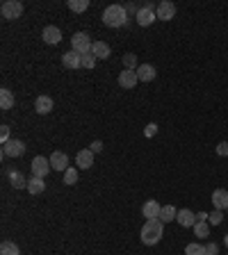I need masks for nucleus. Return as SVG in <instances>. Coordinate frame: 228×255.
Wrapping results in <instances>:
<instances>
[{
	"label": "nucleus",
	"mask_w": 228,
	"mask_h": 255,
	"mask_svg": "<svg viewBox=\"0 0 228 255\" xmlns=\"http://www.w3.org/2000/svg\"><path fill=\"white\" fill-rule=\"evenodd\" d=\"M194 232H196V237H208L210 235V226L205 221H196L194 223Z\"/></svg>",
	"instance_id": "obj_27"
},
{
	"label": "nucleus",
	"mask_w": 228,
	"mask_h": 255,
	"mask_svg": "<svg viewBox=\"0 0 228 255\" xmlns=\"http://www.w3.org/2000/svg\"><path fill=\"white\" fill-rule=\"evenodd\" d=\"M155 12H157V5H153V2H146V5L139 9V12L135 14V19H137V25L139 27H149L153 21L157 19L155 16Z\"/></svg>",
	"instance_id": "obj_4"
},
{
	"label": "nucleus",
	"mask_w": 228,
	"mask_h": 255,
	"mask_svg": "<svg viewBox=\"0 0 228 255\" xmlns=\"http://www.w3.org/2000/svg\"><path fill=\"white\" fill-rule=\"evenodd\" d=\"M27 191L32 194V196H39V194H44L46 191V183H44V178H30L27 180Z\"/></svg>",
	"instance_id": "obj_19"
},
{
	"label": "nucleus",
	"mask_w": 228,
	"mask_h": 255,
	"mask_svg": "<svg viewBox=\"0 0 228 255\" xmlns=\"http://www.w3.org/2000/svg\"><path fill=\"white\" fill-rule=\"evenodd\" d=\"M64 183L66 185H76V183H78V169H66L64 171Z\"/></svg>",
	"instance_id": "obj_28"
},
{
	"label": "nucleus",
	"mask_w": 228,
	"mask_h": 255,
	"mask_svg": "<svg viewBox=\"0 0 228 255\" xmlns=\"http://www.w3.org/2000/svg\"><path fill=\"white\" fill-rule=\"evenodd\" d=\"M155 16H157L160 21H171L174 16H176V5H174L171 0H162V2L157 5Z\"/></svg>",
	"instance_id": "obj_7"
},
{
	"label": "nucleus",
	"mask_w": 228,
	"mask_h": 255,
	"mask_svg": "<svg viewBox=\"0 0 228 255\" xmlns=\"http://www.w3.org/2000/svg\"><path fill=\"white\" fill-rule=\"evenodd\" d=\"M9 125H2V128H0V141H2V144H5V141H9Z\"/></svg>",
	"instance_id": "obj_34"
},
{
	"label": "nucleus",
	"mask_w": 228,
	"mask_h": 255,
	"mask_svg": "<svg viewBox=\"0 0 228 255\" xmlns=\"http://www.w3.org/2000/svg\"><path fill=\"white\" fill-rule=\"evenodd\" d=\"M91 153H101L103 151V141H101V139H96V141H91Z\"/></svg>",
	"instance_id": "obj_35"
},
{
	"label": "nucleus",
	"mask_w": 228,
	"mask_h": 255,
	"mask_svg": "<svg viewBox=\"0 0 228 255\" xmlns=\"http://www.w3.org/2000/svg\"><path fill=\"white\" fill-rule=\"evenodd\" d=\"M224 244H226V246H228V235H226V237H224Z\"/></svg>",
	"instance_id": "obj_38"
},
{
	"label": "nucleus",
	"mask_w": 228,
	"mask_h": 255,
	"mask_svg": "<svg viewBox=\"0 0 228 255\" xmlns=\"http://www.w3.org/2000/svg\"><path fill=\"white\" fill-rule=\"evenodd\" d=\"M87 7H89V0H69V9H71V12H76V14L85 12Z\"/></svg>",
	"instance_id": "obj_26"
},
{
	"label": "nucleus",
	"mask_w": 228,
	"mask_h": 255,
	"mask_svg": "<svg viewBox=\"0 0 228 255\" xmlns=\"http://www.w3.org/2000/svg\"><path fill=\"white\" fill-rule=\"evenodd\" d=\"M176 221L180 223L182 228H194V223H196V214L192 212V209H178Z\"/></svg>",
	"instance_id": "obj_14"
},
{
	"label": "nucleus",
	"mask_w": 228,
	"mask_h": 255,
	"mask_svg": "<svg viewBox=\"0 0 228 255\" xmlns=\"http://www.w3.org/2000/svg\"><path fill=\"white\" fill-rule=\"evenodd\" d=\"M137 78L142 80V82H151V80H155V66H153V64L137 66Z\"/></svg>",
	"instance_id": "obj_17"
},
{
	"label": "nucleus",
	"mask_w": 228,
	"mask_h": 255,
	"mask_svg": "<svg viewBox=\"0 0 228 255\" xmlns=\"http://www.w3.org/2000/svg\"><path fill=\"white\" fill-rule=\"evenodd\" d=\"M205 251H208V255H217V253H219V246L210 242V244H205Z\"/></svg>",
	"instance_id": "obj_36"
},
{
	"label": "nucleus",
	"mask_w": 228,
	"mask_h": 255,
	"mask_svg": "<svg viewBox=\"0 0 228 255\" xmlns=\"http://www.w3.org/2000/svg\"><path fill=\"white\" fill-rule=\"evenodd\" d=\"M94 64H96V57H94L91 52L82 55V69H94Z\"/></svg>",
	"instance_id": "obj_31"
},
{
	"label": "nucleus",
	"mask_w": 228,
	"mask_h": 255,
	"mask_svg": "<svg viewBox=\"0 0 228 255\" xmlns=\"http://www.w3.org/2000/svg\"><path fill=\"white\" fill-rule=\"evenodd\" d=\"M205 219H208V214H205V212H199V214H196V221H205Z\"/></svg>",
	"instance_id": "obj_37"
},
{
	"label": "nucleus",
	"mask_w": 228,
	"mask_h": 255,
	"mask_svg": "<svg viewBox=\"0 0 228 255\" xmlns=\"http://www.w3.org/2000/svg\"><path fill=\"white\" fill-rule=\"evenodd\" d=\"M62 64H64L66 69H82V55L76 50H66L64 55H62Z\"/></svg>",
	"instance_id": "obj_9"
},
{
	"label": "nucleus",
	"mask_w": 228,
	"mask_h": 255,
	"mask_svg": "<svg viewBox=\"0 0 228 255\" xmlns=\"http://www.w3.org/2000/svg\"><path fill=\"white\" fill-rule=\"evenodd\" d=\"M144 135H146V137H155V135H157V125L155 123H149L146 128H144Z\"/></svg>",
	"instance_id": "obj_33"
},
{
	"label": "nucleus",
	"mask_w": 228,
	"mask_h": 255,
	"mask_svg": "<svg viewBox=\"0 0 228 255\" xmlns=\"http://www.w3.org/2000/svg\"><path fill=\"white\" fill-rule=\"evenodd\" d=\"M160 203L157 201H146V203L142 205V214L146 216V219H160Z\"/></svg>",
	"instance_id": "obj_15"
},
{
	"label": "nucleus",
	"mask_w": 228,
	"mask_h": 255,
	"mask_svg": "<svg viewBox=\"0 0 228 255\" xmlns=\"http://www.w3.org/2000/svg\"><path fill=\"white\" fill-rule=\"evenodd\" d=\"M137 82H139V78H137V71H128V69H124V71L119 73V85L124 87V89H132Z\"/></svg>",
	"instance_id": "obj_10"
},
{
	"label": "nucleus",
	"mask_w": 228,
	"mask_h": 255,
	"mask_svg": "<svg viewBox=\"0 0 228 255\" xmlns=\"http://www.w3.org/2000/svg\"><path fill=\"white\" fill-rule=\"evenodd\" d=\"M25 153V144L21 139H9L2 144V157H21Z\"/></svg>",
	"instance_id": "obj_6"
},
{
	"label": "nucleus",
	"mask_w": 228,
	"mask_h": 255,
	"mask_svg": "<svg viewBox=\"0 0 228 255\" xmlns=\"http://www.w3.org/2000/svg\"><path fill=\"white\" fill-rule=\"evenodd\" d=\"M217 155L219 157L228 155V141H219V144H217Z\"/></svg>",
	"instance_id": "obj_32"
},
{
	"label": "nucleus",
	"mask_w": 228,
	"mask_h": 255,
	"mask_svg": "<svg viewBox=\"0 0 228 255\" xmlns=\"http://www.w3.org/2000/svg\"><path fill=\"white\" fill-rule=\"evenodd\" d=\"M162 235H164V223L160 219H146V223L142 226V232H139L142 244H146V246H155L162 239Z\"/></svg>",
	"instance_id": "obj_1"
},
{
	"label": "nucleus",
	"mask_w": 228,
	"mask_h": 255,
	"mask_svg": "<svg viewBox=\"0 0 228 255\" xmlns=\"http://www.w3.org/2000/svg\"><path fill=\"white\" fill-rule=\"evenodd\" d=\"M91 48H94V41H91V37L87 32H76L71 37V50L87 55V52H91Z\"/></svg>",
	"instance_id": "obj_3"
},
{
	"label": "nucleus",
	"mask_w": 228,
	"mask_h": 255,
	"mask_svg": "<svg viewBox=\"0 0 228 255\" xmlns=\"http://www.w3.org/2000/svg\"><path fill=\"white\" fill-rule=\"evenodd\" d=\"M34 112L37 114H51L52 112V98L51 96H39L34 100Z\"/></svg>",
	"instance_id": "obj_16"
},
{
	"label": "nucleus",
	"mask_w": 228,
	"mask_h": 255,
	"mask_svg": "<svg viewBox=\"0 0 228 255\" xmlns=\"http://www.w3.org/2000/svg\"><path fill=\"white\" fill-rule=\"evenodd\" d=\"M14 107V93L9 89H0V110H12Z\"/></svg>",
	"instance_id": "obj_23"
},
{
	"label": "nucleus",
	"mask_w": 228,
	"mask_h": 255,
	"mask_svg": "<svg viewBox=\"0 0 228 255\" xmlns=\"http://www.w3.org/2000/svg\"><path fill=\"white\" fill-rule=\"evenodd\" d=\"M9 183H12L14 189H27V180L21 171H12L9 173Z\"/></svg>",
	"instance_id": "obj_21"
},
{
	"label": "nucleus",
	"mask_w": 228,
	"mask_h": 255,
	"mask_svg": "<svg viewBox=\"0 0 228 255\" xmlns=\"http://www.w3.org/2000/svg\"><path fill=\"white\" fill-rule=\"evenodd\" d=\"M176 216H178V209L174 208V205H164V208L160 209V221H162V223L176 221Z\"/></svg>",
	"instance_id": "obj_22"
},
{
	"label": "nucleus",
	"mask_w": 228,
	"mask_h": 255,
	"mask_svg": "<svg viewBox=\"0 0 228 255\" xmlns=\"http://www.w3.org/2000/svg\"><path fill=\"white\" fill-rule=\"evenodd\" d=\"M51 169H52V166H51V160H46V157H41V155L32 160V176H34V178H44Z\"/></svg>",
	"instance_id": "obj_8"
},
{
	"label": "nucleus",
	"mask_w": 228,
	"mask_h": 255,
	"mask_svg": "<svg viewBox=\"0 0 228 255\" xmlns=\"http://www.w3.org/2000/svg\"><path fill=\"white\" fill-rule=\"evenodd\" d=\"M110 46L105 44V41H94V48H91V55L96 59H107L110 57Z\"/></svg>",
	"instance_id": "obj_20"
},
{
	"label": "nucleus",
	"mask_w": 228,
	"mask_h": 255,
	"mask_svg": "<svg viewBox=\"0 0 228 255\" xmlns=\"http://www.w3.org/2000/svg\"><path fill=\"white\" fill-rule=\"evenodd\" d=\"M0 255H21V251L14 242H2V246H0Z\"/></svg>",
	"instance_id": "obj_25"
},
{
	"label": "nucleus",
	"mask_w": 228,
	"mask_h": 255,
	"mask_svg": "<svg viewBox=\"0 0 228 255\" xmlns=\"http://www.w3.org/2000/svg\"><path fill=\"white\" fill-rule=\"evenodd\" d=\"M212 205H215V209H226L228 208V191L226 189L212 191Z\"/></svg>",
	"instance_id": "obj_18"
},
{
	"label": "nucleus",
	"mask_w": 228,
	"mask_h": 255,
	"mask_svg": "<svg viewBox=\"0 0 228 255\" xmlns=\"http://www.w3.org/2000/svg\"><path fill=\"white\" fill-rule=\"evenodd\" d=\"M185 255H208V251H205V246H201V244H187L185 246Z\"/></svg>",
	"instance_id": "obj_24"
},
{
	"label": "nucleus",
	"mask_w": 228,
	"mask_h": 255,
	"mask_svg": "<svg viewBox=\"0 0 228 255\" xmlns=\"http://www.w3.org/2000/svg\"><path fill=\"white\" fill-rule=\"evenodd\" d=\"M41 37H44L46 44L55 46V44H59V41H62V30H59V27H55V25H48V27H44Z\"/></svg>",
	"instance_id": "obj_12"
},
{
	"label": "nucleus",
	"mask_w": 228,
	"mask_h": 255,
	"mask_svg": "<svg viewBox=\"0 0 228 255\" xmlns=\"http://www.w3.org/2000/svg\"><path fill=\"white\" fill-rule=\"evenodd\" d=\"M51 166L55 171H66V169H69V155L62 153V151H55L51 155Z\"/></svg>",
	"instance_id": "obj_11"
},
{
	"label": "nucleus",
	"mask_w": 228,
	"mask_h": 255,
	"mask_svg": "<svg viewBox=\"0 0 228 255\" xmlns=\"http://www.w3.org/2000/svg\"><path fill=\"white\" fill-rule=\"evenodd\" d=\"M208 221L212 223V226H219V223L224 221V214H222V209H215V212H210V214H208Z\"/></svg>",
	"instance_id": "obj_30"
},
{
	"label": "nucleus",
	"mask_w": 228,
	"mask_h": 255,
	"mask_svg": "<svg viewBox=\"0 0 228 255\" xmlns=\"http://www.w3.org/2000/svg\"><path fill=\"white\" fill-rule=\"evenodd\" d=\"M124 66L128 69V71H137V57L132 55V52H128V55H124Z\"/></svg>",
	"instance_id": "obj_29"
},
{
	"label": "nucleus",
	"mask_w": 228,
	"mask_h": 255,
	"mask_svg": "<svg viewBox=\"0 0 228 255\" xmlns=\"http://www.w3.org/2000/svg\"><path fill=\"white\" fill-rule=\"evenodd\" d=\"M126 21H128V12H126L124 5H110V7H105L103 23L107 27H121V25H126Z\"/></svg>",
	"instance_id": "obj_2"
},
{
	"label": "nucleus",
	"mask_w": 228,
	"mask_h": 255,
	"mask_svg": "<svg viewBox=\"0 0 228 255\" xmlns=\"http://www.w3.org/2000/svg\"><path fill=\"white\" fill-rule=\"evenodd\" d=\"M0 14H2V19H7V21L21 19V14H23V2H21V0H7V2H2V7H0Z\"/></svg>",
	"instance_id": "obj_5"
},
{
	"label": "nucleus",
	"mask_w": 228,
	"mask_h": 255,
	"mask_svg": "<svg viewBox=\"0 0 228 255\" xmlns=\"http://www.w3.org/2000/svg\"><path fill=\"white\" fill-rule=\"evenodd\" d=\"M76 164H78L80 169H91V164H94V153H91V148H82V151H78V155H76Z\"/></svg>",
	"instance_id": "obj_13"
}]
</instances>
